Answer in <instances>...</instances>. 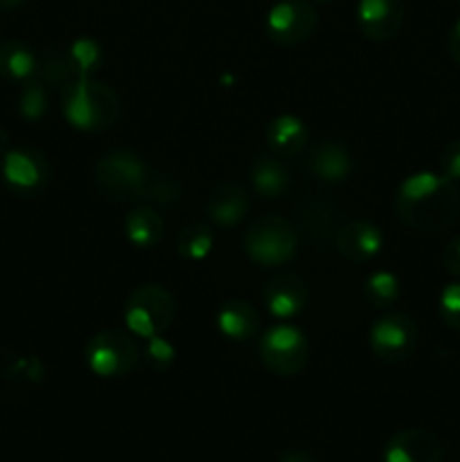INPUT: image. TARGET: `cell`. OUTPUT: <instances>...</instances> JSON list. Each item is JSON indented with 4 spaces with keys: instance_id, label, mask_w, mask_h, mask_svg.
Returning <instances> with one entry per match:
<instances>
[{
    "instance_id": "26",
    "label": "cell",
    "mask_w": 460,
    "mask_h": 462,
    "mask_svg": "<svg viewBox=\"0 0 460 462\" xmlns=\"http://www.w3.org/2000/svg\"><path fill=\"white\" fill-rule=\"evenodd\" d=\"M365 298H368L370 305L379 307V310L391 307L400 298V280L388 271L370 275L368 282H365Z\"/></svg>"
},
{
    "instance_id": "8",
    "label": "cell",
    "mask_w": 460,
    "mask_h": 462,
    "mask_svg": "<svg viewBox=\"0 0 460 462\" xmlns=\"http://www.w3.org/2000/svg\"><path fill=\"white\" fill-rule=\"evenodd\" d=\"M318 27V14L309 0H280L266 14V34L282 48L305 43Z\"/></svg>"
},
{
    "instance_id": "11",
    "label": "cell",
    "mask_w": 460,
    "mask_h": 462,
    "mask_svg": "<svg viewBox=\"0 0 460 462\" xmlns=\"http://www.w3.org/2000/svg\"><path fill=\"white\" fill-rule=\"evenodd\" d=\"M404 0H359L356 25L370 41H388L404 25Z\"/></svg>"
},
{
    "instance_id": "32",
    "label": "cell",
    "mask_w": 460,
    "mask_h": 462,
    "mask_svg": "<svg viewBox=\"0 0 460 462\" xmlns=\"http://www.w3.org/2000/svg\"><path fill=\"white\" fill-rule=\"evenodd\" d=\"M442 264H445V271L454 278H460V235L451 239L445 246V253H442Z\"/></svg>"
},
{
    "instance_id": "13",
    "label": "cell",
    "mask_w": 460,
    "mask_h": 462,
    "mask_svg": "<svg viewBox=\"0 0 460 462\" xmlns=\"http://www.w3.org/2000/svg\"><path fill=\"white\" fill-rule=\"evenodd\" d=\"M262 296H264V302L273 319H296L307 302L305 280L296 273L275 275L266 282Z\"/></svg>"
},
{
    "instance_id": "5",
    "label": "cell",
    "mask_w": 460,
    "mask_h": 462,
    "mask_svg": "<svg viewBox=\"0 0 460 462\" xmlns=\"http://www.w3.org/2000/svg\"><path fill=\"white\" fill-rule=\"evenodd\" d=\"M244 248L251 262L260 266H282L296 255L298 233L282 217H260L248 226Z\"/></svg>"
},
{
    "instance_id": "4",
    "label": "cell",
    "mask_w": 460,
    "mask_h": 462,
    "mask_svg": "<svg viewBox=\"0 0 460 462\" xmlns=\"http://www.w3.org/2000/svg\"><path fill=\"white\" fill-rule=\"evenodd\" d=\"M176 319V302L161 284H143L124 305V323L135 338L162 337Z\"/></svg>"
},
{
    "instance_id": "21",
    "label": "cell",
    "mask_w": 460,
    "mask_h": 462,
    "mask_svg": "<svg viewBox=\"0 0 460 462\" xmlns=\"http://www.w3.org/2000/svg\"><path fill=\"white\" fill-rule=\"evenodd\" d=\"M124 233L138 248H153L162 237V219L153 208H133L124 217Z\"/></svg>"
},
{
    "instance_id": "33",
    "label": "cell",
    "mask_w": 460,
    "mask_h": 462,
    "mask_svg": "<svg viewBox=\"0 0 460 462\" xmlns=\"http://www.w3.org/2000/svg\"><path fill=\"white\" fill-rule=\"evenodd\" d=\"M446 50H449L451 59L460 66V21H455L446 34Z\"/></svg>"
},
{
    "instance_id": "28",
    "label": "cell",
    "mask_w": 460,
    "mask_h": 462,
    "mask_svg": "<svg viewBox=\"0 0 460 462\" xmlns=\"http://www.w3.org/2000/svg\"><path fill=\"white\" fill-rule=\"evenodd\" d=\"M180 199V185L167 174H156L153 171L149 179L147 192H144V201L156 203V206H174Z\"/></svg>"
},
{
    "instance_id": "24",
    "label": "cell",
    "mask_w": 460,
    "mask_h": 462,
    "mask_svg": "<svg viewBox=\"0 0 460 462\" xmlns=\"http://www.w3.org/2000/svg\"><path fill=\"white\" fill-rule=\"evenodd\" d=\"M43 368H41L39 359H25L18 355L12 347H0V379H16L27 377L30 382H39Z\"/></svg>"
},
{
    "instance_id": "23",
    "label": "cell",
    "mask_w": 460,
    "mask_h": 462,
    "mask_svg": "<svg viewBox=\"0 0 460 462\" xmlns=\"http://www.w3.org/2000/svg\"><path fill=\"white\" fill-rule=\"evenodd\" d=\"M36 72H39L41 81H43L45 86H61L63 88V86H68L70 81L77 79L68 50H52V52L45 54L39 61Z\"/></svg>"
},
{
    "instance_id": "12",
    "label": "cell",
    "mask_w": 460,
    "mask_h": 462,
    "mask_svg": "<svg viewBox=\"0 0 460 462\" xmlns=\"http://www.w3.org/2000/svg\"><path fill=\"white\" fill-rule=\"evenodd\" d=\"M383 462H442V445L431 431L406 429L388 440Z\"/></svg>"
},
{
    "instance_id": "37",
    "label": "cell",
    "mask_w": 460,
    "mask_h": 462,
    "mask_svg": "<svg viewBox=\"0 0 460 462\" xmlns=\"http://www.w3.org/2000/svg\"><path fill=\"white\" fill-rule=\"evenodd\" d=\"M458 3H460V0H458Z\"/></svg>"
},
{
    "instance_id": "34",
    "label": "cell",
    "mask_w": 460,
    "mask_h": 462,
    "mask_svg": "<svg viewBox=\"0 0 460 462\" xmlns=\"http://www.w3.org/2000/svg\"><path fill=\"white\" fill-rule=\"evenodd\" d=\"M278 462H316V458L305 449H289L280 456Z\"/></svg>"
},
{
    "instance_id": "3",
    "label": "cell",
    "mask_w": 460,
    "mask_h": 462,
    "mask_svg": "<svg viewBox=\"0 0 460 462\" xmlns=\"http://www.w3.org/2000/svg\"><path fill=\"white\" fill-rule=\"evenodd\" d=\"M153 171L126 149L104 153L95 165V183L104 199L115 203L144 201Z\"/></svg>"
},
{
    "instance_id": "17",
    "label": "cell",
    "mask_w": 460,
    "mask_h": 462,
    "mask_svg": "<svg viewBox=\"0 0 460 462\" xmlns=\"http://www.w3.org/2000/svg\"><path fill=\"white\" fill-rule=\"evenodd\" d=\"M216 328L230 341H248L260 329V314L244 300H228L216 314Z\"/></svg>"
},
{
    "instance_id": "20",
    "label": "cell",
    "mask_w": 460,
    "mask_h": 462,
    "mask_svg": "<svg viewBox=\"0 0 460 462\" xmlns=\"http://www.w3.org/2000/svg\"><path fill=\"white\" fill-rule=\"evenodd\" d=\"M36 61L34 52L27 48L21 41H5L0 45V77L5 81H14V84H25L36 75Z\"/></svg>"
},
{
    "instance_id": "15",
    "label": "cell",
    "mask_w": 460,
    "mask_h": 462,
    "mask_svg": "<svg viewBox=\"0 0 460 462\" xmlns=\"http://www.w3.org/2000/svg\"><path fill=\"white\" fill-rule=\"evenodd\" d=\"M248 208H251V201H248L246 189L237 183H224L215 188L206 203L207 217L219 228L237 226L246 217Z\"/></svg>"
},
{
    "instance_id": "27",
    "label": "cell",
    "mask_w": 460,
    "mask_h": 462,
    "mask_svg": "<svg viewBox=\"0 0 460 462\" xmlns=\"http://www.w3.org/2000/svg\"><path fill=\"white\" fill-rule=\"evenodd\" d=\"M18 111L25 120H41L48 111V90H45L43 81H25V88L21 93V102H18Z\"/></svg>"
},
{
    "instance_id": "6",
    "label": "cell",
    "mask_w": 460,
    "mask_h": 462,
    "mask_svg": "<svg viewBox=\"0 0 460 462\" xmlns=\"http://www.w3.org/2000/svg\"><path fill=\"white\" fill-rule=\"evenodd\" d=\"M143 359L138 341L133 334L120 329H106L90 338L86 346V365L97 377H124Z\"/></svg>"
},
{
    "instance_id": "36",
    "label": "cell",
    "mask_w": 460,
    "mask_h": 462,
    "mask_svg": "<svg viewBox=\"0 0 460 462\" xmlns=\"http://www.w3.org/2000/svg\"><path fill=\"white\" fill-rule=\"evenodd\" d=\"M23 3H25V0H0V9H14Z\"/></svg>"
},
{
    "instance_id": "22",
    "label": "cell",
    "mask_w": 460,
    "mask_h": 462,
    "mask_svg": "<svg viewBox=\"0 0 460 462\" xmlns=\"http://www.w3.org/2000/svg\"><path fill=\"white\" fill-rule=\"evenodd\" d=\"M215 235H212L210 224H192L185 226L176 237V251L180 257L189 262H198L210 255Z\"/></svg>"
},
{
    "instance_id": "30",
    "label": "cell",
    "mask_w": 460,
    "mask_h": 462,
    "mask_svg": "<svg viewBox=\"0 0 460 462\" xmlns=\"http://www.w3.org/2000/svg\"><path fill=\"white\" fill-rule=\"evenodd\" d=\"M174 356H176L174 347H171L162 337H153V338H147V341H144L143 359L149 368L165 370L167 365L174 361Z\"/></svg>"
},
{
    "instance_id": "1",
    "label": "cell",
    "mask_w": 460,
    "mask_h": 462,
    "mask_svg": "<svg viewBox=\"0 0 460 462\" xmlns=\"http://www.w3.org/2000/svg\"><path fill=\"white\" fill-rule=\"evenodd\" d=\"M397 215L418 233H442L460 215V189L442 174L419 171L409 176L397 189Z\"/></svg>"
},
{
    "instance_id": "31",
    "label": "cell",
    "mask_w": 460,
    "mask_h": 462,
    "mask_svg": "<svg viewBox=\"0 0 460 462\" xmlns=\"http://www.w3.org/2000/svg\"><path fill=\"white\" fill-rule=\"evenodd\" d=\"M440 174L449 180H460V140H451L440 153Z\"/></svg>"
},
{
    "instance_id": "2",
    "label": "cell",
    "mask_w": 460,
    "mask_h": 462,
    "mask_svg": "<svg viewBox=\"0 0 460 462\" xmlns=\"http://www.w3.org/2000/svg\"><path fill=\"white\" fill-rule=\"evenodd\" d=\"M61 106L66 120L81 131H104L122 116V102L115 90L93 77H79L63 86Z\"/></svg>"
},
{
    "instance_id": "10",
    "label": "cell",
    "mask_w": 460,
    "mask_h": 462,
    "mask_svg": "<svg viewBox=\"0 0 460 462\" xmlns=\"http://www.w3.org/2000/svg\"><path fill=\"white\" fill-rule=\"evenodd\" d=\"M3 176L16 194H39L50 183V165L36 149H9L3 158Z\"/></svg>"
},
{
    "instance_id": "18",
    "label": "cell",
    "mask_w": 460,
    "mask_h": 462,
    "mask_svg": "<svg viewBox=\"0 0 460 462\" xmlns=\"http://www.w3.org/2000/svg\"><path fill=\"white\" fill-rule=\"evenodd\" d=\"M266 143L273 156L291 158L305 149L307 126L296 116H280L266 129Z\"/></svg>"
},
{
    "instance_id": "16",
    "label": "cell",
    "mask_w": 460,
    "mask_h": 462,
    "mask_svg": "<svg viewBox=\"0 0 460 462\" xmlns=\"http://www.w3.org/2000/svg\"><path fill=\"white\" fill-rule=\"evenodd\" d=\"M309 170L325 183H338V180H345L350 176L352 156L343 144L327 140V143H320L311 149Z\"/></svg>"
},
{
    "instance_id": "9",
    "label": "cell",
    "mask_w": 460,
    "mask_h": 462,
    "mask_svg": "<svg viewBox=\"0 0 460 462\" xmlns=\"http://www.w3.org/2000/svg\"><path fill=\"white\" fill-rule=\"evenodd\" d=\"M373 352L383 361H404L418 346V325L406 314H386L370 329Z\"/></svg>"
},
{
    "instance_id": "19",
    "label": "cell",
    "mask_w": 460,
    "mask_h": 462,
    "mask_svg": "<svg viewBox=\"0 0 460 462\" xmlns=\"http://www.w3.org/2000/svg\"><path fill=\"white\" fill-rule=\"evenodd\" d=\"M251 183L260 197L275 199L289 189V170L278 156H260L251 165Z\"/></svg>"
},
{
    "instance_id": "14",
    "label": "cell",
    "mask_w": 460,
    "mask_h": 462,
    "mask_svg": "<svg viewBox=\"0 0 460 462\" xmlns=\"http://www.w3.org/2000/svg\"><path fill=\"white\" fill-rule=\"evenodd\" d=\"M383 246L382 230L370 221H350L336 235V248L345 260L370 262L379 255Z\"/></svg>"
},
{
    "instance_id": "7",
    "label": "cell",
    "mask_w": 460,
    "mask_h": 462,
    "mask_svg": "<svg viewBox=\"0 0 460 462\" xmlns=\"http://www.w3.org/2000/svg\"><path fill=\"white\" fill-rule=\"evenodd\" d=\"M260 356L266 370L278 377H293L300 373L309 356L305 334L289 323L273 325L260 341Z\"/></svg>"
},
{
    "instance_id": "29",
    "label": "cell",
    "mask_w": 460,
    "mask_h": 462,
    "mask_svg": "<svg viewBox=\"0 0 460 462\" xmlns=\"http://www.w3.org/2000/svg\"><path fill=\"white\" fill-rule=\"evenodd\" d=\"M440 319L449 329L460 334V282L446 284L440 293Z\"/></svg>"
},
{
    "instance_id": "35",
    "label": "cell",
    "mask_w": 460,
    "mask_h": 462,
    "mask_svg": "<svg viewBox=\"0 0 460 462\" xmlns=\"http://www.w3.org/2000/svg\"><path fill=\"white\" fill-rule=\"evenodd\" d=\"M7 152H9V134L0 126V161H3Z\"/></svg>"
},
{
    "instance_id": "25",
    "label": "cell",
    "mask_w": 460,
    "mask_h": 462,
    "mask_svg": "<svg viewBox=\"0 0 460 462\" xmlns=\"http://www.w3.org/2000/svg\"><path fill=\"white\" fill-rule=\"evenodd\" d=\"M68 54H70L77 79H79V77H93L95 72L99 70L104 59L102 48H99L93 39H77L75 43L68 48Z\"/></svg>"
}]
</instances>
